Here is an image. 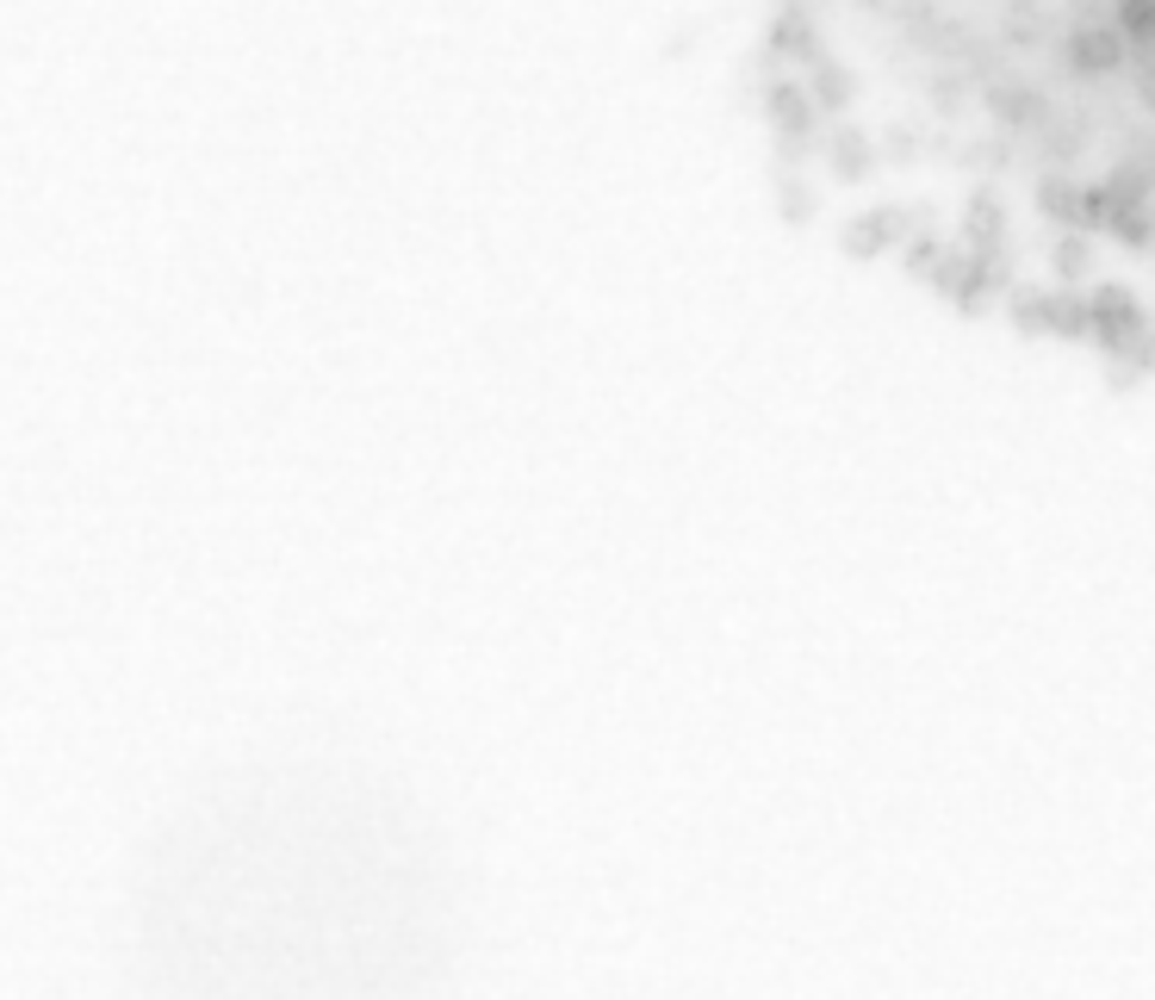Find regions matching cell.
I'll return each mask as SVG.
<instances>
[{"label": "cell", "mask_w": 1155, "mask_h": 1000, "mask_svg": "<svg viewBox=\"0 0 1155 1000\" xmlns=\"http://www.w3.org/2000/svg\"><path fill=\"white\" fill-rule=\"evenodd\" d=\"M870 150H876V143L864 138V131H839V138H833V168H839L845 180L870 175Z\"/></svg>", "instance_id": "obj_1"}]
</instances>
